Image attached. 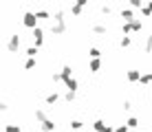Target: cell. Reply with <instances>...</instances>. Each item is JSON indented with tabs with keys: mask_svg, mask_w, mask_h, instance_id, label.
<instances>
[{
	"mask_svg": "<svg viewBox=\"0 0 152 132\" xmlns=\"http://www.w3.org/2000/svg\"><path fill=\"white\" fill-rule=\"evenodd\" d=\"M93 130H95V132H115L113 125H106L102 119H95V121H93Z\"/></svg>",
	"mask_w": 152,
	"mask_h": 132,
	"instance_id": "7a4b0ae2",
	"label": "cell"
},
{
	"mask_svg": "<svg viewBox=\"0 0 152 132\" xmlns=\"http://www.w3.org/2000/svg\"><path fill=\"white\" fill-rule=\"evenodd\" d=\"M84 7H88V2H86V0H80L77 4H71V13H73V15H82Z\"/></svg>",
	"mask_w": 152,
	"mask_h": 132,
	"instance_id": "5b68a950",
	"label": "cell"
},
{
	"mask_svg": "<svg viewBox=\"0 0 152 132\" xmlns=\"http://www.w3.org/2000/svg\"><path fill=\"white\" fill-rule=\"evenodd\" d=\"M88 55H91V60H99V57H102V51H99L97 46H91V51H88Z\"/></svg>",
	"mask_w": 152,
	"mask_h": 132,
	"instance_id": "2e32d148",
	"label": "cell"
},
{
	"mask_svg": "<svg viewBox=\"0 0 152 132\" xmlns=\"http://www.w3.org/2000/svg\"><path fill=\"white\" fill-rule=\"evenodd\" d=\"M141 77H143V75H141V73L137 71V68H132V71H128V73H126V79H128L130 84H134V82H141Z\"/></svg>",
	"mask_w": 152,
	"mask_h": 132,
	"instance_id": "8992f818",
	"label": "cell"
},
{
	"mask_svg": "<svg viewBox=\"0 0 152 132\" xmlns=\"http://www.w3.org/2000/svg\"><path fill=\"white\" fill-rule=\"evenodd\" d=\"M4 132H22V130H20L18 123H7L4 125Z\"/></svg>",
	"mask_w": 152,
	"mask_h": 132,
	"instance_id": "ac0fdd59",
	"label": "cell"
},
{
	"mask_svg": "<svg viewBox=\"0 0 152 132\" xmlns=\"http://www.w3.org/2000/svg\"><path fill=\"white\" fill-rule=\"evenodd\" d=\"M24 68H27V71L35 68V60H27V62H24Z\"/></svg>",
	"mask_w": 152,
	"mask_h": 132,
	"instance_id": "83f0119b",
	"label": "cell"
},
{
	"mask_svg": "<svg viewBox=\"0 0 152 132\" xmlns=\"http://www.w3.org/2000/svg\"><path fill=\"white\" fill-rule=\"evenodd\" d=\"M42 44H44V31L38 26V29H33V46H38V49H40Z\"/></svg>",
	"mask_w": 152,
	"mask_h": 132,
	"instance_id": "277c9868",
	"label": "cell"
},
{
	"mask_svg": "<svg viewBox=\"0 0 152 132\" xmlns=\"http://www.w3.org/2000/svg\"><path fill=\"white\" fill-rule=\"evenodd\" d=\"M66 84V88H69V90H73V93H77V86H80V84H77V79L73 77V79H69V82H64Z\"/></svg>",
	"mask_w": 152,
	"mask_h": 132,
	"instance_id": "9a60e30c",
	"label": "cell"
},
{
	"mask_svg": "<svg viewBox=\"0 0 152 132\" xmlns=\"http://www.w3.org/2000/svg\"><path fill=\"white\" fill-rule=\"evenodd\" d=\"M75 97H77V93L66 90V95H64V101H66V104H71V101H75Z\"/></svg>",
	"mask_w": 152,
	"mask_h": 132,
	"instance_id": "7402d4cb",
	"label": "cell"
},
{
	"mask_svg": "<svg viewBox=\"0 0 152 132\" xmlns=\"http://www.w3.org/2000/svg\"><path fill=\"white\" fill-rule=\"evenodd\" d=\"M69 125H71V130H82V125H84V123H82L80 119H71V123H69Z\"/></svg>",
	"mask_w": 152,
	"mask_h": 132,
	"instance_id": "603a6c76",
	"label": "cell"
},
{
	"mask_svg": "<svg viewBox=\"0 0 152 132\" xmlns=\"http://www.w3.org/2000/svg\"><path fill=\"white\" fill-rule=\"evenodd\" d=\"M145 53H152V35H145V44H143Z\"/></svg>",
	"mask_w": 152,
	"mask_h": 132,
	"instance_id": "d6986e66",
	"label": "cell"
},
{
	"mask_svg": "<svg viewBox=\"0 0 152 132\" xmlns=\"http://www.w3.org/2000/svg\"><path fill=\"white\" fill-rule=\"evenodd\" d=\"M35 15H38V20H46V18H51V13L46 11V9H40V11H35Z\"/></svg>",
	"mask_w": 152,
	"mask_h": 132,
	"instance_id": "d4e9b609",
	"label": "cell"
},
{
	"mask_svg": "<svg viewBox=\"0 0 152 132\" xmlns=\"http://www.w3.org/2000/svg\"><path fill=\"white\" fill-rule=\"evenodd\" d=\"M121 20H124V22H134V20H137L130 7H124V9H121Z\"/></svg>",
	"mask_w": 152,
	"mask_h": 132,
	"instance_id": "52a82bcc",
	"label": "cell"
},
{
	"mask_svg": "<svg viewBox=\"0 0 152 132\" xmlns=\"http://www.w3.org/2000/svg\"><path fill=\"white\" fill-rule=\"evenodd\" d=\"M18 49H20V35H11L9 38V42H7V51L9 53H18Z\"/></svg>",
	"mask_w": 152,
	"mask_h": 132,
	"instance_id": "3957f363",
	"label": "cell"
},
{
	"mask_svg": "<svg viewBox=\"0 0 152 132\" xmlns=\"http://www.w3.org/2000/svg\"><path fill=\"white\" fill-rule=\"evenodd\" d=\"M115 132H130V128H128V125H117V128H115Z\"/></svg>",
	"mask_w": 152,
	"mask_h": 132,
	"instance_id": "f546056e",
	"label": "cell"
},
{
	"mask_svg": "<svg viewBox=\"0 0 152 132\" xmlns=\"http://www.w3.org/2000/svg\"><path fill=\"white\" fill-rule=\"evenodd\" d=\"M119 44H121V46H124V49H128V46H130V44H132V40H130V38H128V35H124V38H121V40H119Z\"/></svg>",
	"mask_w": 152,
	"mask_h": 132,
	"instance_id": "4316f807",
	"label": "cell"
},
{
	"mask_svg": "<svg viewBox=\"0 0 152 132\" xmlns=\"http://www.w3.org/2000/svg\"><path fill=\"white\" fill-rule=\"evenodd\" d=\"M60 75H62V82H69V79H73V68H71L69 64L62 66V73H60Z\"/></svg>",
	"mask_w": 152,
	"mask_h": 132,
	"instance_id": "30bf717a",
	"label": "cell"
},
{
	"mask_svg": "<svg viewBox=\"0 0 152 132\" xmlns=\"http://www.w3.org/2000/svg\"><path fill=\"white\" fill-rule=\"evenodd\" d=\"M121 33H124V35L134 33V31H132V24H130V22H124V24H121Z\"/></svg>",
	"mask_w": 152,
	"mask_h": 132,
	"instance_id": "44dd1931",
	"label": "cell"
},
{
	"mask_svg": "<svg viewBox=\"0 0 152 132\" xmlns=\"http://www.w3.org/2000/svg\"><path fill=\"white\" fill-rule=\"evenodd\" d=\"M22 24L27 26V29H38V15H35V11H27L22 15Z\"/></svg>",
	"mask_w": 152,
	"mask_h": 132,
	"instance_id": "6da1fadb",
	"label": "cell"
},
{
	"mask_svg": "<svg viewBox=\"0 0 152 132\" xmlns=\"http://www.w3.org/2000/svg\"><path fill=\"white\" fill-rule=\"evenodd\" d=\"M148 9H150V11H152V2H148Z\"/></svg>",
	"mask_w": 152,
	"mask_h": 132,
	"instance_id": "d6a6232c",
	"label": "cell"
},
{
	"mask_svg": "<svg viewBox=\"0 0 152 132\" xmlns=\"http://www.w3.org/2000/svg\"><path fill=\"white\" fill-rule=\"evenodd\" d=\"M57 101H60V95H57L55 90H53V93H49V95H46V106H55Z\"/></svg>",
	"mask_w": 152,
	"mask_h": 132,
	"instance_id": "8fae6325",
	"label": "cell"
},
{
	"mask_svg": "<svg viewBox=\"0 0 152 132\" xmlns=\"http://www.w3.org/2000/svg\"><path fill=\"white\" fill-rule=\"evenodd\" d=\"M126 125H128L130 130L139 128V119H137V117H128V119H126Z\"/></svg>",
	"mask_w": 152,
	"mask_h": 132,
	"instance_id": "5bb4252c",
	"label": "cell"
},
{
	"mask_svg": "<svg viewBox=\"0 0 152 132\" xmlns=\"http://www.w3.org/2000/svg\"><path fill=\"white\" fill-rule=\"evenodd\" d=\"M110 11H113L110 4H102V13H110Z\"/></svg>",
	"mask_w": 152,
	"mask_h": 132,
	"instance_id": "4dcf8cb0",
	"label": "cell"
},
{
	"mask_svg": "<svg viewBox=\"0 0 152 132\" xmlns=\"http://www.w3.org/2000/svg\"><path fill=\"white\" fill-rule=\"evenodd\" d=\"M130 108H132V104H130V101H128V99H126V101H124V110H126V112H128V110H130Z\"/></svg>",
	"mask_w": 152,
	"mask_h": 132,
	"instance_id": "1f68e13d",
	"label": "cell"
},
{
	"mask_svg": "<svg viewBox=\"0 0 152 132\" xmlns=\"http://www.w3.org/2000/svg\"><path fill=\"white\" fill-rule=\"evenodd\" d=\"M33 114H35V119H38L40 123H44V121L49 119V117H46V112H44L42 108H35V112H33Z\"/></svg>",
	"mask_w": 152,
	"mask_h": 132,
	"instance_id": "4fadbf2b",
	"label": "cell"
},
{
	"mask_svg": "<svg viewBox=\"0 0 152 132\" xmlns=\"http://www.w3.org/2000/svg\"><path fill=\"white\" fill-rule=\"evenodd\" d=\"M35 55H38V46H29L27 49V57L29 60H35Z\"/></svg>",
	"mask_w": 152,
	"mask_h": 132,
	"instance_id": "ffe728a7",
	"label": "cell"
},
{
	"mask_svg": "<svg viewBox=\"0 0 152 132\" xmlns=\"http://www.w3.org/2000/svg\"><path fill=\"white\" fill-rule=\"evenodd\" d=\"M141 15H143V18H150V15H152V11L148 9V4H145V7L141 9Z\"/></svg>",
	"mask_w": 152,
	"mask_h": 132,
	"instance_id": "f1b7e54d",
	"label": "cell"
},
{
	"mask_svg": "<svg viewBox=\"0 0 152 132\" xmlns=\"http://www.w3.org/2000/svg\"><path fill=\"white\" fill-rule=\"evenodd\" d=\"M91 31H93L95 35H106V33H108V26L102 24V22H95V24L91 26Z\"/></svg>",
	"mask_w": 152,
	"mask_h": 132,
	"instance_id": "ba28073f",
	"label": "cell"
},
{
	"mask_svg": "<svg viewBox=\"0 0 152 132\" xmlns=\"http://www.w3.org/2000/svg\"><path fill=\"white\" fill-rule=\"evenodd\" d=\"M130 24H132V31H134V33H139V31L143 29V20H139V18L134 20V22H130Z\"/></svg>",
	"mask_w": 152,
	"mask_h": 132,
	"instance_id": "e0dca14e",
	"label": "cell"
},
{
	"mask_svg": "<svg viewBox=\"0 0 152 132\" xmlns=\"http://www.w3.org/2000/svg\"><path fill=\"white\" fill-rule=\"evenodd\" d=\"M99 68H102V62L99 60H91V73H97Z\"/></svg>",
	"mask_w": 152,
	"mask_h": 132,
	"instance_id": "484cf974",
	"label": "cell"
},
{
	"mask_svg": "<svg viewBox=\"0 0 152 132\" xmlns=\"http://www.w3.org/2000/svg\"><path fill=\"white\" fill-rule=\"evenodd\" d=\"M139 84H143V86H148V84H152V71L150 73H145L143 77H141V82Z\"/></svg>",
	"mask_w": 152,
	"mask_h": 132,
	"instance_id": "cb8c5ba5",
	"label": "cell"
},
{
	"mask_svg": "<svg viewBox=\"0 0 152 132\" xmlns=\"http://www.w3.org/2000/svg\"><path fill=\"white\" fill-rule=\"evenodd\" d=\"M51 31H53L55 35H64L66 33V22H53L51 24Z\"/></svg>",
	"mask_w": 152,
	"mask_h": 132,
	"instance_id": "9c48e42d",
	"label": "cell"
},
{
	"mask_svg": "<svg viewBox=\"0 0 152 132\" xmlns=\"http://www.w3.org/2000/svg\"><path fill=\"white\" fill-rule=\"evenodd\" d=\"M40 128H42V132H55V123L51 119H46L44 123H40Z\"/></svg>",
	"mask_w": 152,
	"mask_h": 132,
	"instance_id": "7c38bea8",
	"label": "cell"
}]
</instances>
